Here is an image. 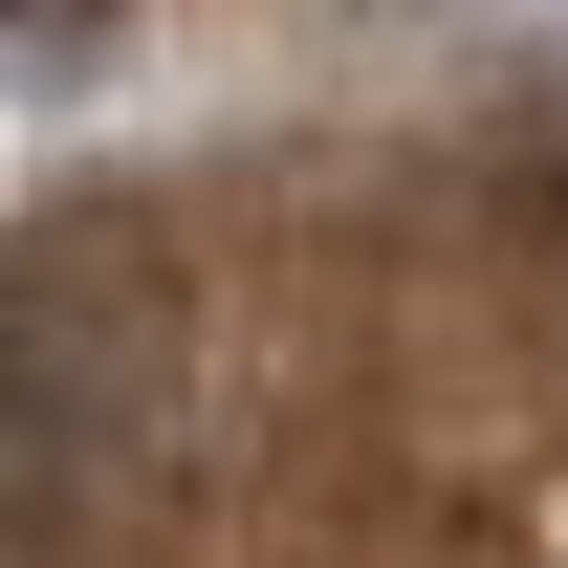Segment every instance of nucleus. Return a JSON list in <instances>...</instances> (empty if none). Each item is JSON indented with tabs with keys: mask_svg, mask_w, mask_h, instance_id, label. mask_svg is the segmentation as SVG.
I'll list each match as a JSON object with an SVG mask.
<instances>
[{
	"mask_svg": "<svg viewBox=\"0 0 568 568\" xmlns=\"http://www.w3.org/2000/svg\"><path fill=\"white\" fill-rule=\"evenodd\" d=\"M88 22H110V0H0V44H88Z\"/></svg>",
	"mask_w": 568,
	"mask_h": 568,
	"instance_id": "f257e3e1",
	"label": "nucleus"
}]
</instances>
